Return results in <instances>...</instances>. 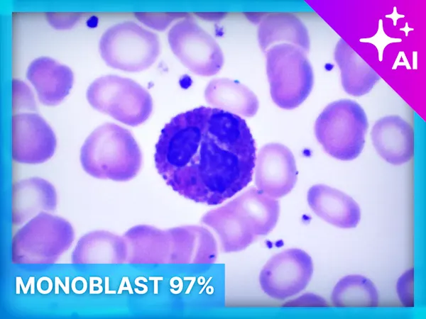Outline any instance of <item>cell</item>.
<instances>
[{"instance_id": "5", "label": "cell", "mask_w": 426, "mask_h": 319, "mask_svg": "<svg viewBox=\"0 0 426 319\" xmlns=\"http://www.w3.org/2000/svg\"><path fill=\"white\" fill-rule=\"evenodd\" d=\"M75 240L71 224L65 218L42 212L16 233L12 242L15 264H53Z\"/></svg>"}, {"instance_id": "1", "label": "cell", "mask_w": 426, "mask_h": 319, "mask_svg": "<svg viewBox=\"0 0 426 319\" xmlns=\"http://www.w3.org/2000/svg\"><path fill=\"white\" fill-rule=\"evenodd\" d=\"M256 150L244 119L201 106L177 115L164 126L154 161L158 174L175 192L214 206L251 181Z\"/></svg>"}, {"instance_id": "29", "label": "cell", "mask_w": 426, "mask_h": 319, "mask_svg": "<svg viewBox=\"0 0 426 319\" xmlns=\"http://www.w3.org/2000/svg\"><path fill=\"white\" fill-rule=\"evenodd\" d=\"M196 15L200 18L209 21H217L223 19L226 13L222 12H200Z\"/></svg>"}, {"instance_id": "19", "label": "cell", "mask_w": 426, "mask_h": 319, "mask_svg": "<svg viewBox=\"0 0 426 319\" xmlns=\"http://www.w3.org/2000/svg\"><path fill=\"white\" fill-rule=\"evenodd\" d=\"M126 259L123 237L106 230H94L81 237L71 257L73 264H121Z\"/></svg>"}, {"instance_id": "8", "label": "cell", "mask_w": 426, "mask_h": 319, "mask_svg": "<svg viewBox=\"0 0 426 319\" xmlns=\"http://www.w3.org/2000/svg\"><path fill=\"white\" fill-rule=\"evenodd\" d=\"M168 40L171 50L194 74L209 77L224 65L222 50L215 39L194 20L185 18L170 29Z\"/></svg>"}, {"instance_id": "4", "label": "cell", "mask_w": 426, "mask_h": 319, "mask_svg": "<svg viewBox=\"0 0 426 319\" xmlns=\"http://www.w3.org/2000/svg\"><path fill=\"white\" fill-rule=\"evenodd\" d=\"M265 52L272 100L283 109L297 108L308 97L314 84L307 52L289 43L274 45Z\"/></svg>"}, {"instance_id": "15", "label": "cell", "mask_w": 426, "mask_h": 319, "mask_svg": "<svg viewBox=\"0 0 426 319\" xmlns=\"http://www.w3.org/2000/svg\"><path fill=\"white\" fill-rule=\"evenodd\" d=\"M313 212L326 222L341 228H356L361 220L358 203L346 194L324 184L312 186L307 196Z\"/></svg>"}, {"instance_id": "17", "label": "cell", "mask_w": 426, "mask_h": 319, "mask_svg": "<svg viewBox=\"0 0 426 319\" xmlns=\"http://www.w3.org/2000/svg\"><path fill=\"white\" fill-rule=\"evenodd\" d=\"M122 237L126 247V263H168L170 239L168 229L138 225L131 228Z\"/></svg>"}, {"instance_id": "16", "label": "cell", "mask_w": 426, "mask_h": 319, "mask_svg": "<svg viewBox=\"0 0 426 319\" xmlns=\"http://www.w3.org/2000/svg\"><path fill=\"white\" fill-rule=\"evenodd\" d=\"M57 207V193L48 181L38 177L24 179L13 186V222L19 225L42 212Z\"/></svg>"}, {"instance_id": "9", "label": "cell", "mask_w": 426, "mask_h": 319, "mask_svg": "<svg viewBox=\"0 0 426 319\" xmlns=\"http://www.w3.org/2000/svg\"><path fill=\"white\" fill-rule=\"evenodd\" d=\"M313 274L311 257L300 249L285 250L273 255L261 270L263 291L276 300H285L304 290Z\"/></svg>"}, {"instance_id": "6", "label": "cell", "mask_w": 426, "mask_h": 319, "mask_svg": "<svg viewBox=\"0 0 426 319\" xmlns=\"http://www.w3.org/2000/svg\"><path fill=\"white\" fill-rule=\"evenodd\" d=\"M86 96L92 108L130 126L144 123L153 110L152 97L147 90L131 79L115 74L94 80Z\"/></svg>"}, {"instance_id": "23", "label": "cell", "mask_w": 426, "mask_h": 319, "mask_svg": "<svg viewBox=\"0 0 426 319\" xmlns=\"http://www.w3.org/2000/svg\"><path fill=\"white\" fill-rule=\"evenodd\" d=\"M231 201L257 237L268 235L275 227L280 213L275 198L253 187Z\"/></svg>"}, {"instance_id": "21", "label": "cell", "mask_w": 426, "mask_h": 319, "mask_svg": "<svg viewBox=\"0 0 426 319\" xmlns=\"http://www.w3.org/2000/svg\"><path fill=\"white\" fill-rule=\"evenodd\" d=\"M257 35L263 52L280 43L298 46L307 53L310 50L308 29L300 18L293 14L273 13L264 16L258 27Z\"/></svg>"}, {"instance_id": "30", "label": "cell", "mask_w": 426, "mask_h": 319, "mask_svg": "<svg viewBox=\"0 0 426 319\" xmlns=\"http://www.w3.org/2000/svg\"><path fill=\"white\" fill-rule=\"evenodd\" d=\"M245 16L249 21H251L253 23L258 22L260 23V22L263 18H261V14L258 13H253V12L245 13Z\"/></svg>"}, {"instance_id": "22", "label": "cell", "mask_w": 426, "mask_h": 319, "mask_svg": "<svg viewBox=\"0 0 426 319\" xmlns=\"http://www.w3.org/2000/svg\"><path fill=\"white\" fill-rule=\"evenodd\" d=\"M206 101L235 115L252 117L258 111L256 95L243 84L227 78L211 80L204 90Z\"/></svg>"}, {"instance_id": "24", "label": "cell", "mask_w": 426, "mask_h": 319, "mask_svg": "<svg viewBox=\"0 0 426 319\" xmlns=\"http://www.w3.org/2000/svg\"><path fill=\"white\" fill-rule=\"evenodd\" d=\"M331 301L337 307H376L378 293L374 284L361 275H348L341 279L333 289Z\"/></svg>"}, {"instance_id": "25", "label": "cell", "mask_w": 426, "mask_h": 319, "mask_svg": "<svg viewBox=\"0 0 426 319\" xmlns=\"http://www.w3.org/2000/svg\"><path fill=\"white\" fill-rule=\"evenodd\" d=\"M135 16L144 25L157 30H164L175 21L188 17L187 13L180 12H137Z\"/></svg>"}, {"instance_id": "13", "label": "cell", "mask_w": 426, "mask_h": 319, "mask_svg": "<svg viewBox=\"0 0 426 319\" xmlns=\"http://www.w3.org/2000/svg\"><path fill=\"white\" fill-rule=\"evenodd\" d=\"M170 239V264H211L218 254L217 244L212 233L198 225L168 229Z\"/></svg>"}, {"instance_id": "18", "label": "cell", "mask_w": 426, "mask_h": 319, "mask_svg": "<svg viewBox=\"0 0 426 319\" xmlns=\"http://www.w3.org/2000/svg\"><path fill=\"white\" fill-rule=\"evenodd\" d=\"M201 223L216 233L220 241L221 250L225 253L241 251L257 237L231 201L206 213Z\"/></svg>"}, {"instance_id": "14", "label": "cell", "mask_w": 426, "mask_h": 319, "mask_svg": "<svg viewBox=\"0 0 426 319\" xmlns=\"http://www.w3.org/2000/svg\"><path fill=\"white\" fill-rule=\"evenodd\" d=\"M39 101L45 106L59 104L70 93L74 82L71 69L49 57L33 60L26 72Z\"/></svg>"}, {"instance_id": "12", "label": "cell", "mask_w": 426, "mask_h": 319, "mask_svg": "<svg viewBox=\"0 0 426 319\" xmlns=\"http://www.w3.org/2000/svg\"><path fill=\"white\" fill-rule=\"evenodd\" d=\"M371 138L377 153L391 164L406 163L413 155V128L400 116H386L376 121Z\"/></svg>"}, {"instance_id": "2", "label": "cell", "mask_w": 426, "mask_h": 319, "mask_svg": "<svg viewBox=\"0 0 426 319\" xmlns=\"http://www.w3.org/2000/svg\"><path fill=\"white\" fill-rule=\"evenodd\" d=\"M80 159L89 175L115 181L132 179L142 164L141 152L132 134L111 123L92 132L81 147Z\"/></svg>"}, {"instance_id": "7", "label": "cell", "mask_w": 426, "mask_h": 319, "mask_svg": "<svg viewBox=\"0 0 426 319\" xmlns=\"http://www.w3.org/2000/svg\"><path fill=\"white\" fill-rule=\"evenodd\" d=\"M99 49L109 67L126 72H141L155 62L160 45L155 33L128 21L108 28L99 39Z\"/></svg>"}, {"instance_id": "28", "label": "cell", "mask_w": 426, "mask_h": 319, "mask_svg": "<svg viewBox=\"0 0 426 319\" xmlns=\"http://www.w3.org/2000/svg\"><path fill=\"white\" fill-rule=\"evenodd\" d=\"M413 269L405 272L398 280L397 289L400 300L405 305H411L413 298Z\"/></svg>"}, {"instance_id": "10", "label": "cell", "mask_w": 426, "mask_h": 319, "mask_svg": "<svg viewBox=\"0 0 426 319\" xmlns=\"http://www.w3.org/2000/svg\"><path fill=\"white\" fill-rule=\"evenodd\" d=\"M13 159L19 163L41 164L55 153L57 140L49 124L34 113L13 117Z\"/></svg>"}, {"instance_id": "3", "label": "cell", "mask_w": 426, "mask_h": 319, "mask_svg": "<svg viewBox=\"0 0 426 319\" xmlns=\"http://www.w3.org/2000/svg\"><path fill=\"white\" fill-rule=\"evenodd\" d=\"M368 128L364 108L353 100L341 99L328 104L319 115L315 135L328 155L349 161L362 152Z\"/></svg>"}, {"instance_id": "20", "label": "cell", "mask_w": 426, "mask_h": 319, "mask_svg": "<svg viewBox=\"0 0 426 319\" xmlns=\"http://www.w3.org/2000/svg\"><path fill=\"white\" fill-rule=\"evenodd\" d=\"M334 57L341 72L342 86L351 96H361L368 94L381 79L343 38L336 44Z\"/></svg>"}, {"instance_id": "26", "label": "cell", "mask_w": 426, "mask_h": 319, "mask_svg": "<svg viewBox=\"0 0 426 319\" xmlns=\"http://www.w3.org/2000/svg\"><path fill=\"white\" fill-rule=\"evenodd\" d=\"M13 104L16 110H35L33 95L27 85L22 82L13 79Z\"/></svg>"}, {"instance_id": "27", "label": "cell", "mask_w": 426, "mask_h": 319, "mask_svg": "<svg viewBox=\"0 0 426 319\" xmlns=\"http://www.w3.org/2000/svg\"><path fill=\"white\" fill-rule=\"evenodd\" d=\"M80 16L79 13L48 12L45 13L49 23L58 30L72 28L79 21Z\"/></svg>"}, {"instance_id": "11", "label": "cell", "mask_w": 426, "mask_h": 319, "mask_svg": "<svg viewBox=\"0 0 426 319\" xmlns=\"http://www.w3.org/2000/svg\"><path fill=\"white\" fill-rule=\"evenodd\" d=\"M254 169L257 189L274 198L288 194L297 182L295 157L288 147L280 143L263 146L256 157Z\"/></svg>"}]
</instances>
